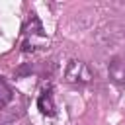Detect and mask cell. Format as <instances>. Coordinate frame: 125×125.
<instances>
[{"label":"cell","instance_id":"1","mask_svg":"<svg viewBox=\"0 0 125 125\" xmlns=\"http://www.w3.org/2000/svg\"><path fill=\"white\" fill-rule=\"evenodd\" d=\"M64 80L68 84H78V86H84V84H90L94 80V74L90 70V66L82 61H68L66 68H64Z\"/></svg>","mask_w":125,"mask_h":125},{"label":"cell","instance_id":"2","mask_svg":"<svg viewBox=\"0 0 125 125\" xmlns=\"http://www.w3.org/2000/svg\"><path fill=\"white\" fill-rule=\"evenodd\" d=\"M107 76L115 84H125V57H113L107 64Z\"/></svg>","mask_w":125,"mask_h":125},{"label":"cell","instance_id":"3","mask_svg":"<svg viewBox=\"0 0 125 125\" xmlns=\"http://www.w3.org/2000/svg\"><path fill=\"white\" fill-rule=\"evenodd\" d=\"M37 107H39V111L43 113V115H55L57 111H55V100H53V90L51 88H45L41 94H39V98H37Z\"/></svg>","mask_w":125,"mask_h":125},{"label":"cell","instance_id":"4","mask_svg":"<svg viewBox=\"0 0 125 125\" xmlns=\"http://www.w3.org/2000/svg\"><path fill=\"white\" fill-rule=\"evenodd\" d=\"M23 31H25L27 35H43V25H41V21L37 20L35 14L29 16V20H27L25 25H23Z\"/></svg>","mask_w":125,"mask_h":125},{"label":"cell","instance_id":"5","mask_svg":"<svg viewBox=\"0 0 125 125\" xmlns=\"http://www.w3.org/2000/svg\"><path fill=\"white\" fill-rule=\"evenodd\" d=\"M14 98V92L10 88V84L4 80V76H0V107H6Z\"/></svg>","mask_w":125,"mask_h":125}]
</instances>
